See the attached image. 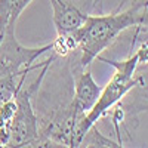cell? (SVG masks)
<instances>
[{
	"label": "cell",
	"instance_id": "obj_8",
	"mask_svg": "<svg viewBox=\"0 0 148 148\" xmlns=\"http://www.w3.org/2000/svg\"><path fill=\"white\" fill-rule=\"evenodd\" d=\"M79 147H105V148H117L121 147L120 141H114L111 138H107L104 133H101L96 127V123L92 125L86 133L83 135V138L80 141Z\"/></svg>",
	"mask_w": 148,
	"mask_h": 148
},
{
	"label": "cell",
	"instance_id": "obj_1",
	"mask_svg": "<svg viewBox=\"0 0 148 148\" xmlns=\"http://www.w3.org/2000/svg\"><path fill=\"white\" fill-rule=\"evenodd\" d=\"M102 62H107L108 65L114 67L116 73L113 74L111 80L101 89V93L98 96L96 102L93 104V107L83 116V119L77 123L73 129L71 133V141H70V147H79L80 141L83 138V135L86 133L92 125L99 120L102 116H105L108 111L113 108L114 105H117L121 98H125L126 93L129 90H132L136 86H142L144 77L142 76H135L139 64H145L147 58H148V52H147V42L141 45V47L138 49L133 55H130L129 58L123 59V61H114V59H108L104 56H96Z\"/></svg>",
	"mask_w": 148,
	"mask_h": 148
},
{
	"label": "cell",
	"instance_id": "obj_2",
	"mask_svg": "<svg viewBox=\"0 0 148 148\" xmlns=\"http://www.w3.org/2000/svg\"><path fill=\"white\" fill-rule=\"evenodd\" d=\"M147 3L141 2L133 5L127 10L110 15H88L83 25L76 30L77 49L80 52L79 68H89L92 61L99 56L105 49L113 43L119 34L133 25H142L147 22L145 15Z\"/></svg>",
	"mask_w": 148,
	"mask_h": 148
},
{
	"label": "cell",
	"instance_id": "obj_6",
	"mask_svg": "<svg viewBox=\"0 0 148 148\" xmlns=\"http://www.w3.org/2000/svg\"><path fill=\"white\" fill-rule=\"evenodd\" d=\"M49 2L52 6V21L56 34L73 33L79 30L86 21L88 15H84L67 0H49Z\"/></svg>",
	"mask_w": 148,
	"mask_h": 148
},
{
	"label": "cell",
	"instance_id": "obj_7",
	"mask_svg": "<svg viewBox=\"0 0 148 148\" xmlns=\"http://www.w3.org/2000/svg\"><path fill=\"white\" fill-rule=\"evenodd\" d=\"M33 0H0V40L6 30L15 28L19 15Z\"/></svg>",
	"mask_w": 148,
	"mask_h": 148
},
{
	"label": "cell",
	"instance_id": "obj_5",
	"mask_svg": "<svg viewBox=\"0 0 148 148\" xmlns=\"http://www.w3.org/2000/svg\"><path fill=\"white\" fill-rule=\"evenodd\" d=\"M101 89L102 88L95 82L89 70L80 68V71L76 73V76H74V98L70 105L73 129L83 119V116L93 107V104L96 102L98 96L101 93Z\"/></svg>",
	"mask_w": 148,
	"mask_h": 148
},
{
	"label": "cell",
	"instance_id": "obj_4",
	"mask_svg": "<svg viewBox=\"0 0 148 148\" xmlns=\"http://www.w3.org/2000/svg\"><path fill=\"white\" fill-rule=\"evenodd\" d=\"M37 88L34 84L21 86L15 95V113L10 121V136L8 147H39L40 129L31 95Z\"/></svg>",
	"mask_w": 148,
	"mask_h": 148
},
{
	"label": "cell",
	"instance_id": "obj_3",
	"mask_svg": "<svg viewBox=\"0 0 148 148\" xmlns=\"http://www.w3.org/2000/svg\"><path fill=\"white\" fill-rule=\"evenodd\" d=\"M52 49V42L40 47H25L15 37V28L5 31L0 40V80H19L37 68L34 61Z\"/></svg>",
	"mask_w": 148,
	"mask_h": 148
}]
</instances>
